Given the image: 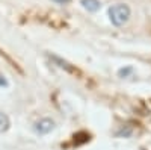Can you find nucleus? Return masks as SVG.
<instances>
[{
  "label": "nucleus",
  "mask_w": 151,
  "mask_h": 150,
  "mask_svg": "<svg viewBox=\"0 0 151 150\" xmlns=\"http://www.w3.org/2000/svg\"><path fill=\"white\" fill-rule=\"evenodd\" d=\"M9 128H11V120H9V117L5 114V112L0 111V133L6 132Z\"/></svg>",
  "instance_id": "20e7f679"
},
{
  "label": "nucleus",
  "mask_w": 151,
  "mask_h": 150,
  "mask_svg": "<svg viewBox=\"0 0 151 150\" xmlns=\"http://www.w3.org/2000/svg\"><path fill=\"white\" fill-rule=\"evenodd\" d=\"M55 126H56L55 120L48 118V117H44V118L38 120L33 124V130H35L36 135H47V133H50V132L55 129Z\"/></svg>",
  "instance_id": "f03ea898"
},
{
  "label": "nucleus",
  "mask_w": 151,
  "mask_h": 150,
  "mask_svg": "<svg viewBox=\"0 0 151 150\" xmlns=\"http://www.w3.org/2000/svg\"><path fill=\"white\" fill-rule=\"evenodd\" d=\"M80 3L88 12H97L100 8H101L100 0H80Z\"/></svg>",
  "instance_id": "7ed1b4c3"
},
{
  "label": "nucleus",
  "mask_w": 151,
  "mask_h": 150,
  "mask_svg": "<svg viewBox=\"0 0 151 150\" xmlns=\"http://www.w3.org/2000/svg\"><path fill=\"white\" fill-rule=\"evenodd\" d=\"M132 71H133V68H132V67H127V68H121V70L118 71V74H119V78H127Z\"/></svg>",
  "instance_id": "39448f33"
},
{
  "label": "nucleus",
  "mask_w": 151,
  "mask_h": 150,
  "mask_svg": "<svg viewBox=\"0 0 151 150\" xmlns=\"http://www.w3.org/2000/svg\"><path fill=\"white\" fill-rule=\"evenodd\" d=\"M0 86H8V80L2 76V74H0Z\"/></svg>",
  "instance_id": "423d86ee"
},
{
  "label": "nucleus",
  "mask_w": 151,
  "mask_h": 150,
  "mask_svg": "<svg viewBox=\"0 0 151 150\" xmlns=\"http://www.w3.org/2000/svg\"><path fill=\"white\" fill-rule=\"evenodd\" d=\"M130 14H132L130 6L125 3H116V5H112L109 8V18H110L113 26H118V28L124 26L129 21Z\"/></svg>",
  "instance_id": "f257e3e1"
}]
</instances>
